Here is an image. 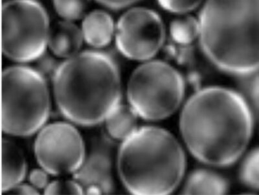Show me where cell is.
Wrapping results in <instances>:
<instances>
[{"mask_svg":"<svg viewBox=\"0 0 259 195\" xmlns=\"http://www.w3.org/2000/svg\"><path fill=\"white\" fill-rule=\"evenodd\" d=\"M253 120L239 93L207 88L187 102L180 117V131L194 157L210 166L224 167L235 163L246 150Z\"/></svg>","mask_w":259,"mask_h":195,"instance_id":"1","label":"cell"},{"mask_svg":"<svg viewBox=\"0 0 259 195\" xmlns=\"http://www.w3.org/2000/svg\"><path fill=\"white\" fill-rule=\"evenodd\" d=\"M53 80L58 108L74 124H101L119 105V68L106 53L89 51L69 58L58 66Z\"/></svg>","mask_w":259,"mask_h":195,"instance_id":"2","label":"cell"},{"mask_svg":"<svg viewBox=\"0 0 259 195\" xmlns=\"http://www.w3.org/2000/svg\"><path fill=\"white\" fill-rule=\"evenodd\" d=\"M198 21L203 52L215 66L237 75L259 70V0H207Z\"/></svg>","mask_w":259,"mask_h":195,"instance_id":"3","label":"cell"},{"mask_svg":"<svg viewBox=\"0 0 259 195\" xmlns=\"http://www.w3.org/2000/svg\"><path fill=\"white\" fill-rule=\"evenodd\" d=\"M185 169L181 146L172 134L158 127L136 130L119 148L120 178L134 194L171 193L181 182Z\"/></svg>","mask_w":259,"mask_h":195,"instance_id":"4","label":"cell"},{"mask_svg":"<svg viewBox=\"0 0 259 195\" xmlns=\"http://www.w3.org/2000/svg\"><path fill=\"white\" fill-rule=\"evenodd\" d=\"M2 83V130L9 135H32L50 115L45 76L29 67L15 66L5 69Z\"/></svg>","mask_w":259,"mask_h":195,"instance_id":"5","label":"cell"},{"mask_svg":"<svg viewBox=\"0 0 259 195\" xmlns=\"http://www.w3.org/2000/svg\"><path fill=\"white\" fill-rule=\"evenodd\" d=\"M184 90V80L177 69L165 62L152 61L133 72L127 94L138 115L145 120L158 121L177 110Z\"/></svg>","mask_w":259,"mask_h":195,"instance_id":"6","label":"cell"},{"mask_svg":"<svg viewBox=\"0 0 259 195\" xmlns=\"http://www.w3.org/2000/svg\"><path fill=\"white\" fill-rule=\"evenodd\" d=\"M45 9L34 0H13L2 8V51L9 59L29 62L45 52L50 34Z\"/></svg>","mask_w":259,"mask_h":195,"instance_id":"7","label":"cell"},{"mask_svg":"<svg viewBox=\"0 0 259 195\" xmlns=\"http://www.w3.org/2000/svg\"><path fill=\"white\" fill-rule=\"evenodd\" d=\"M34 151L44 170L56 176L75 173L82 166L85 155L79 132L64 122L44 128L36 139Z\"/></svg>","mask_w":259,"mask_h":195,"instance_id":"8","label":"cell"},{"mask_svg":"<svg viewBox=\"0 0 259 195\" xmlns=\"http://www.w3.org/2000/svg\"><path fill=\"white\" fill-rule=\"evenodd\" d=\"M165 36V27L158 14L137 8L120 18L115 41L120 52L128 59L145 60L159 52Z\"/></svg>","mask_w":259,"mask_h":195,"instance_id":"9","label":"cell"},{"mask_svg":"<svg viewBox=\"0 0 259 195\" xmlns=\"http://www.w3.org/2000/svg\"><path fill=\"white\" fill-rule=\"evenodd\" d=\"M89 152L73 178L83 189L97 186L103 194L112 193L114 189L113 179V158L116 144L105 132L95 134L90 139Z\"/></svg>","mask_w":259,"mask_h":195,"instance_id":"10","label":"cell"},{"mask_svg":"<svg viewBox=\"0 0 259 195\" xmlns=\"http://www.w3.org/2000/svg\"><path fill=\"white\" fill-rule=\"evenodd\" d=\"M82 32L69 21L56 23L50 29L48 44L55 55L70 58L77 54L82 44Z\"/></svg>","mask_w":259,"mask_h":195,"instance_id":"11","label":"cell"},{"mask_svg":"<svg viewBox=\"0 0 259 195\" xmlns=\"http://www.w3.org/2000/svg\"><path fill=\"white\" fill-rule=\"evenodd\" d=\"M27 164L24 152L14 141L2 140V192L19 184L26 175Z\"/></svg>","mask_w":259,"mask_h":195,"instance_id":"12","label":"cell"},{"mask_svg":"<svg viewBox=\"0 0 259 195\" xmlns=\"http://www.w3.org/2000/svg\"><path fill=\"white\" fill-rule=\"evenodd\" d=\"M113 32L112 18L103 11H94L85 16L83 21V38L93 47L103 48L108 45L112 41Z\"/></svg>","mask_w":259,"mask_h":195,"instance_id":"13","label":"cell"},{"mask_svg":"<svg viewBox=\"0 0 259 195\" xmlns=\"http://www.w3.org/2000/svg\"><path fill=\"white\" fill-rule=\"evenodd\" d=\"M226 180L213 172L198 169L192 173L185 183L184 194H224L228 191Z\"/></svg>","mask_w":259,"mask_h":195,"instance_id":"14","label":"cell"},{"mask_svg":"<svg viewBox=\"0 0 259 195\" xmlns=\"http://www.w3.org/2000/svg\"><path fill=\"white\" fill-rule=\"evenodd\" d=\"M138 113L132 106L119 105L106 120L108 135L124 140L137 130Z\"/></svg>","mask_w":259,"mask_h":195,"instance_id":"15","label":"cell"},{"mask_svg":"<svg viewBox=\"0 0 259 195\" xmlns=\"http://www.w3.org/2000/svg\"><path fill=\"white\" fill-rule=\"evenodd\" d=\"M237 85L240 94L244 97L257 123L259 129V72L239 75Z\"/></svg>","mask_w":259,"mask_h":195,"instance_id":"16","label":"cell"},{"mask_svg":"<svg viewBox=\"0 0 259 195\" xmlns=\"http://www.w3.org/2000/svg\"><path fill=\"white\" fill-rule=\"evenodd\" d=\"M170 32L173 40L177 43L190 44L199 36V21L191 16L178 18L171 23Z\"/></svg>","mask_w":259,"mask_h":195,"instance_id":"17","label":"cell"},{"mask_svg":"<svg viewBox=\"0 0 259 195\" xmlns=\"http://www.w3.org/2000/svg\"><path fill=\"white\" fill-rule=\"evenodd\" d=\"M239 177L246 187L259 191V147L251 150L243 160Z\"/></svg>","mask_w":259,"mask_h":195,"instance_id":"18","label":"cell"},{"mask_svg":"<svg viewBox=\"0 0 259 195\" xmlns=\"http://www.w3.org/2000/svg\"><path fill=\"white\" fill-rule=\"evenodd\" d=\"M89 3L90 0H53L57 13L67 20H75L83 17Z\"/></svg>","mask_w":259,"mask_h":195,"instance_id":"19","label":"cell"},{"mask_svg":"<svg viewBox=\"0 0 259 195\" xmlns=\"http://www.w3.org/2000/svg\"><path fill=\"white\" fill-rule=\"evenodd\" d=\"M84 189L77 181L57 180L49 183L45 194H82Z\"/></svg>","mask_w":259,"mask_h":195,"instance_id":"20","label":"cell"},{"mask_svg":"<svg viewBox=\"0 0 259 195\" xmlns=\"http://www.w3.org/2000/svg\"><path fill=\"white\" fill-rule=\"evenodd\" d=\"M162 8L170 12L186 13L194 10L202 0H158Z\"/></svg>","mask_w":259,"mask_h":195,"instance_id":"21","label":"cell"},{"mask_svg":"<svg viewBox=\"0 0 259 195\" xmlns=\"http://www.w3.org/2000/svg\"><path fill=\"white\" fill-rule=\"evenodd\" d=\"M30 182L37 189H45L49 184V178L47 172L41 169H34L29 176Z\"/></svg>","mask_w":259,"mask_h":195,"instance_id":"22","label":"cell"},{"mask_svg":"<svg viewBox=\"0 0 259 195\" xmlns=\"http://www.w3.org/2000/svg\"><path fill=\"white\" fill-rule=\"evenodd\" d=\"M97 1L108 8L119 9L126 8L136 3L139 0H97Z\"/></svg>","mask_w":259,"mask_h":195,"instance_id":"23","label":"cell"},{"mask_svg":"<svg viewBox=\"0 0 259 195\" xmlns=\"http://www.w3.org/2000/svg\"><path fill=\"white\" fill-rule=\"evenodd\" d=\"M6 194H39L38 190L34 187L27 184H18L15 185L8 191Z\"/></svg>","mask_w":259,"mask_h":195,"instance_id":"24","label":"cell"}]
</instances>
